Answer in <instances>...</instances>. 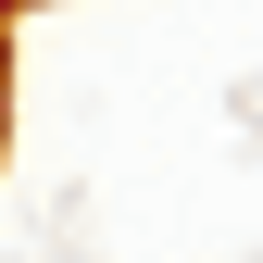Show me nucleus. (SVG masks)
Masks as SVG:
<instances>
[{
  "label": "nucleus",
  "instance_id": "1",
  "mask_svg": "<svg viewBox=\"0 0 263 263\" xmlns=\"http://www.w3.org/2000/svg\"><path fill=\"white\" fill-rule=\"evenodd\" d=\"M0 138H13V25H0Z\"/></svg>",
  "mask_w": 263,
  "mask_h": 263
},
{
  "label": "nucleus",
  "instance_id": "2",
  "mask_svg": "<svg viewBox=\"0 0 263 263\" xmlns=\"http://www.w3.org/2000/svg\"><path fill=\"white\" fill-rule=\"evenodd\" d=\"M13 13H25V0H0V25H13Z\"/></svg>",
  "mask_w": 263,
  "mask_h": 263
}]
</instances>
